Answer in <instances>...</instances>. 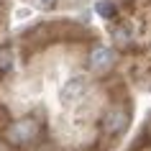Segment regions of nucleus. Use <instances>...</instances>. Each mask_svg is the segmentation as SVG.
Here are the masks:
<instances>
[{"label": "nucleus", "instance_id": "1", "mask_svg": "<svg viewBox=\"0 0 151 151\" xmlns=\"http://www.w3.org/2000/svg\"><path fill=\"white\" fill-rule=\"evenodd\" d=\"M3 136H5V141L13 143V146H18V143H31L33 138L39 136V123L33 118H23V120H18V123H10Z\"/></svg>", "mask_w": 151, "mask_h": 151}, {"label": "nucleus", "instance_id": "2", "mask_svg": "<svg viewBox=\"0 0 151 151\" xmlns=\"http://www.w3.org/2000/svg\"><path fill=\"white\" fill-rule=\"evenodd\" d=\"M110 64H113V51L108 46H95L92 49V54H90V69L92 72H105V69H110Z\"/></svg>", "mask_w": 151, "mask_h": 151}, {"label": "nucleus", "instance_id": "3", "mask_svg": "<svg viewBox=\"0 0 151 151\" xmlns=\"http://www.w3.org/2000/svg\"><path fill=\"white\" fill-rule=\"evenodd\" d=\"M85 92H87V80H82V77H72V80L62 87V100L72 103V100L82 97Z\"/></svg>", "mask_w": 151, "mask_h": 151}, {"label": "nucleus", "instance_id": "4", "mask_svg": "<svg viewBox=\"0 0 151 151\" xmlns=\"http://www.w3.org/2000/svg\"><path fill=\"white\" fill-rule=\"evenodd\" d=\"M123 126H126V113H123V108H115V110L108 113V118L103 123V131H105V136H115L123 131Z\"/></svg>", "mask_w": 151, "mask_h": 151}, {"label": "nucleus", "instance_id": "5", "mask_svg": "<svg viewBox=\"0 0 151 151\" xmlns=\"http://www.w3.org/2000/svg\"><path fill=\"white\" fill-rule=\"evenodd\" d=\"M10 67H13V51L8 46H3L0 49V74H5Z\"/></svg>", "mask_w": 151, "mask_h": 151}, {"label": "nucleus", "instance_id": "6", "mask_svg": "<svg viewBox=\"0 0 151 151\" xmlns=\"http://www.w3.org/2000/svg\"><path fill=\"white\" fill-rule=\"evenodd\" d=\"M97 13L103 18H113L115 8H113V3H108V0H100V3H97Z\"/></svg>", "mask_w": 151, "mask_h": 151}, {"label": "nucleus", "instance_id": "7", "mask_svg": "<svg viewBox=\"0 0 151 151\" xmlns=\"http://www.w3.org/2000/svg\"><path fill=\"white\" fill-rule=\"evenodd\" d=\"M33 3H36L39 8H54L56 5V0H33Z\"/></svg>", "mask_w": 151, "mask_h": 151}, {"label": "nucleus", "instance_id": "8", "mask_svg": "<svg viewBox=\"0 0 151 151\" xmlns=\"http://www.w3.org/2000/svg\"><path fill=\"white\" fill-rule=\"evenodd\" d=\"M115 39H118V44H126V41H128V31H126V28H123V31L118 28V31H115Z\"/></svg>", "mask_w": 151, "mask_h": 151}]
</instances>
